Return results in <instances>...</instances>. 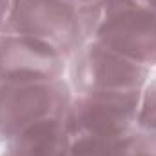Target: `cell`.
I'll list each match as a JSON object with an SVG mask.
<instances>
[{
	"label": "cell",
	"mask_w": 156,
	"mask_h": 156,
	"mask_svg": "<svg viewBox=\"0 0 156 156\" xmlns=\"http://www.w3.org/2000/svg\"><path fill=\"white\" fill-rule=\"evenodd\" d=\"M2 156H71V133L66 116L31 125L9 142Z\"/></svg>",
	"instance_id": "cell-7"
},
{
	"label": "cell",
	"mask_w": 156,
	"mask_h": 156,
	"mask_svg": "<svg viewBox=\"0 0 156 156\" xmlns=\"http://www.w3.org/2000/svg\"><path fill=\"white\" fill-rule=\"evenodd\" d=\"M4 33H18L47 42L67 58L87 42L82 7L69 0H15Z\"/></svg>",
	"instance_id": "cell-4"
},
{
	"label": "cell",
	"mask_w": 156,
	"mask_h": 156,
	"mask_svg": "<svg viewBox=\"0 0 156 156\" xmlns=\"http://www.w3.org/2000/svg\"><path fill=\"white\" fill-rule=\"evenodd\" d=\"M73 100L64 78L31 83H0V142H9L31 125L66 116Z\"/></svg>",
	"instance_id": "cell-3"
},
{
	"label": "cell",
	"mask_w": 156,
	"mask_h": 156,
	"mask_svg": "<svg viewBox=\"0 0 156 156\" xmlns=\"http://www.w3.org/2000/svg\"><path fill=\"white\" fill-rule=\"evenodd\" d=\"M136 156H156V133H138Z\"/></svg>",
	"instance_id": "cell-10"
},
{
	"label": "cell",
	"mask_w": 156,
	"mask_h": 156,
	"mask_svg": "<svg viewBox=\"0 0 156 156\" xmlns=\"http://www.w3.org/2000/svg\"><path fill=\"white\" fill-rule=\"evenodd\" d=\"M13 5H15V0H0V35L5 31V27L9 24Z\"/></svg>",
	"instance_id": "cell-11"
},
{
	"label": "cell",
	"mask_w": 156,
	"mask_h": 156,
	"mask_svg": "<svg viewBox=\"0 0 156 156\" xmlns=\"http://www.w3.org/2000/svg\"><path fill=\"white\" fill-rule=\"evenodd\" d=\"M140 91L73 93L66 123L73 138L122 140L138 134Z\"/></svg>",
	"instance_id": "cell-2"
},
{
	"label": "cell",
	"mask_w": 156,
	"mask_h": 156,
	"mask_svg": "<svg viewBox=\"0 0 156 156\" xmlns=\"http://www.w3.org/2000/svg\"><path fill=\"white\" fill-rule=\"evenodd\" d=\"M69 58L56 47L18 33L0 35V83H31L64 78Z\"/></svg>",
	"instance_id": "cell-6"
},
{
	"label": "cell",
	"mask_w": 156,
	"mask_h": 156,
	"mask_svg": "<svg viewBox=\"0 0 156 156\" xmlns=\"http://www.w3.org/2000/svg\"><path fill=\"white\" fill-rule=\"evenodd\" d=\"M69 2H73L78 7H87V5H94V4H98L102 0H69Z\"/></svg>",
	"instance_id": "cell-12"
},
{
	"label": "cell",
	"mask_w": 156,
	"mask_h": 156,
	"mask_svg": "<svg viewBox=\"0 0 156 156\" xmlns=\"http://www.w3.org/2000/svg\"><path fill=\"white\" fill-rule=\"evenodd\" d=\"M138 133H156V78L149 80L140 93Z\"/></svg>",
	"instance_id": "cell-9"
},
{
	"label": "cell",
	"mask_w": 156,
	"mask_h": 156,
	"mask_svg": "<svg viewBox=\"0 0 156 156\" xmlns=\"http://www.w3.org/2000/svg\"><path fill=\"white\" fill-rule=\"evenodd\" d=\"M136 136L122 140L71 136V156H136Z\"/></svg>",
	"instance_id": "cell-8"
},
{
	"label": "cell",
	"mask_w": 156,
	"mask_h": 156,
	"mask_svg": "<svg viewBox=\"0 0 156 156\" xmlns=\"http://www.w3.org/2000/svg\"><path fill=\"white\" fill-rule=\"evenodd\" d=\"M82 9L87 40L149 69L156 66V0H102Z\"/></svg>",
	"instance_id": "cell-1"
},
{
	"label": "cell",
	"mask_w": 156,
	"mask_h": 156,
	"mask_svg": "<svg viewBox=\"0 0 156 156\" xmlns=\"http://www.w3.org/2000/svg\"><path fill=\"white\" fill-rule=\"evenodd\" d=\"M69 83L73 93L85 91H140L149 82L151 69L100 45L82 44L69 58Z\"/></svg>",
	"instance_id": "cell-5"
}]
</instances>
